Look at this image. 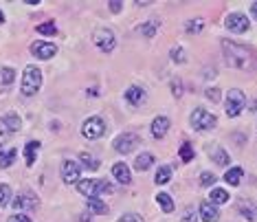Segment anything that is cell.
<instances>
[{"label": "cell", "mask_w": 257, "mask_h": 222, "mask_svg": "<svg viewBox=\"0 0 257 222\" xmlns=\"http://www.w3.org/2000/svg\"><path fill=\"white\" fill-rule=\"evenodd\" d=\"M213 183H215V176H213L211 172H202L200 174V185L202 187H211Z\"/></svg>", "instance_id": "d590c367"}, {"label": "cell", "mask_w": 257, "mask_h": 222, "mask_svg": "<svg viewBox=\"0 0 257 222\" xmlns=\"http://www.w3.org/2000/svg\"><path fill=\"white\" fill-rule=\"evenodd\" d=\"M38 33H42V36H55L57 33V27L53 25V22H42V25L36 27Z\"/></svg>", "instance_id": "1f68e13d"}, {"label": "cell", "mask_w": 257, "mask_h": 222, "mask_svg": "<svg viewBox=\"0 0 257 222\" xmlns=\"http://www.w3.org/2000/svg\"><path fill=\"white\" fill-rule=\"evenodd\" d=\"M250 14H253V18H257V3L250 5Z\"/></svg>", "instance_id": "7bdbcfd3"}, {"label": "cell", "mask_w": 257, "mask_h": 222, "mask_svg": "<svg viewBox=\"0 0 257 222\" xmlns=\"http://www.w3.org/2000/svg\"><path fill=\"white\" fill-rule=\"evenodd\" d=\"M77 191L86 198H99V194H108L112 191L106 180H99V178H86V180H79L77 183Z\"/></svg>", "instance_id": "3957f363"}, {"label": "cell", "mask_w": 257, "mask_h": 222, "mask_svg": "<svg viewBox=\"0 0 257 222\" xmlns=\"http://www.w3.org/2000/svg\"><path fill=\"white\" fill-rule=\"evenodd\" d=\"M38 152H40V143H38V141H29V143L25 145V161H27V165H29V167H31L33 163H36Z\"/></svg>", "instance_id": "603a6c76"}, {"label": "cell", "mask_w": 257, "mask_h": 222, "mask_svg": "<svg viewBox=\"0 0 257 222\" xmlns=\"http://www.w3.org/2000/svg\"><path fill=\"white\" fill-rule=\"evenodd\" d=\"M172 60L176 64H183L185 62V51L180 49V46H176V49H172Z\"/></svg>", "instance_id": "8d00e7d4"}, {"label": "cell", "mask_w": 257, "mask_h": 222, "mask_svg": "<svg viewBox=\"0 0 257 222\" xmlns=\"http://www.w3.org/2000/svg\"><path fill=\"white\" fill-rule=\"evenodd\" d=\"M242 178H244L242 167H231V169H226V174H224V180L233 187H237L239 183H242Z\"/></svg>", "instance_id": "cb8c5ba5"}, {"label": "cell", "mask_w": 257, "mask_h": 222, "mask_svg": "<svg viewBox=\"0 0 257 222\" xmlns=\"http://www.w3.org/2000/svg\"><path fill=\"white\" fill-rule=\"evenodd\" d=\"M16 156H18V150L16 148H0V167H9V165H14V161H16Z\"/></svg>", "instance_id": "7402d4cb"}, {"label": "cell", "mask_w": 257, "mask_h": 222, "mask_svg": "<svg viewBox=\"0 0 257 222\" xmlns=\"http://www.w3.org/2000/svg\"><path fill=\"white\" fill-rule=\"evenodd\" d=\"M31 53L36 55L38 60H51V57L57 53V46L53 42H44V40H40V42L31 44Z\"/></svg>", "instance_id": "4fadbf2b"}, {"label": "cell", "mask_w": 257, "mask_h": 222, "mask_svg": "<svg viewBox=\"0 0 257 222\" xmlns=\"http://www.w3.org/2000/svg\"><path fill=\"white\" fill-rule=\"evenodd\" d=\"M14 81H16V71L11 66H3L0 68V92H5V90H9L11 86H14Z\"/></svg>", "instance_id": "9a60e30c"}, {"label": "cell", "mask_w": 257, "mask_h": 222, "mask_svg": "<svg viewBox=\"0 0 257 222\" xmlns=\"http://www.w3.org/2000/svg\"><path fill=\"white\" fill-rule=\"evenodd\" d=\"M185 29H187L189 33H198V31H202V29H204V20H202V18H194V20L187 22Z\"/></svg>", "instance_id": "d6a6232c"}, {"label": "cell", "mask_w": 257, "mask_h": 222, "mask_svg": "<svg viewBox=\"0 0 257 222\" xmlns=\"http://www.w3.org/2000/svg\"><path fill=\"white\" fill-rule=\"evenodd\" d=\"M244 103H246V99H244L242 90L233 88V90L226 92V115L229 117H237L244 110Z\"/></svg>", "instance_id": "52a82bcc"}, {"label": "cell", "mask_w": 257, "mask_h": 222, "mask_svg": "<svg viewBox=\"0 0 257 222\" xmlns=\"http://www.w3.org/2000/svg\"><path fill=\"white\" fill-rule=\"evenodd\" d=\"M79 174H81V165L73 159H66L62 163V180L66 185H75L79 183Z\"/></svg>", "instance_id": "30bf717a"}, {"label": "cell", "mask_w": 257, "mask_h": 222, "mask_svg": "<svg viewBox=\"0 0 257 222\" xmlns=\"http://www.w3.org/2000/svg\"><path fill=\"white\" fill-rule=\"evenodd\" d=\"M9 202H11V187L0 185V207H7Z\"/></svg>", "instance_id": "836d02e7"}, {"label": "cell", "mask_w": 257, "mask_h": 222, "mask_svg": "<svg viewBox=\"0 0 257 222\" xmlns=\"http://www.w3.org/2000/svg\"><path fill=\"white\" fill-rule=\"evenodd\" d=\"M204 95H207V99H209V101H213V103H218L220 99H222L220 88H207V92H204Z\"/></svg>", "instance_id": "e575fe53"}, {"label": "cell", "mask_w": 257, "mask_h": 222, "mask_svg": "<svg viewBox=\"0 0 257 222\" xmlns=\"http://www.w3.org/2000/svg\"><path fill=\"white\" fill-rule=\"evenodd\" d=\"M7 222H33L29 215H25V213H14V215H9V220Z\"/></svg>", "instance_id": "f35d334b"}, {"label": "cell", "mask_w": 257, "mask_h": 222, "mask_svg": "<svg viewBox=\"0 0 257 222\" xmlns=\"http://www.w3.org/2000/svg\"><path fill=\"white\" fill-rule=\"evenodd\" d=\"M209 156H211V159L218 163V165H222V167H226L231 163L229 161V154H226L222 148H209Z\"/></svg>", "instance_id": "d4e9b609"}, {"label": "cell", "mask_w": 257, "mask_h": 222, "mask_svg": "<svg viewBox=\"0 0 257 222\" xmlns=\"http://www.w3.org/2000/svg\"><path fill=\"white\" fill-rule=\"evenodd\" d=\"M81 134L86 139H90V141L92 139H101L106 134V121L101 117H88L84 121V126H81Z\"/></svg>", "instance_id": "5b68a950"}, {"label": "cell", "mask_w": 257, "mask_h": 222, "mask_svg": "<svg viewBox=\"0 0 257 222\" xmlns=\"http://www.w3.org/2000/svg\"><path fill=\"white\" fill-rule=\"evenodd\" d=\"M178 154H180V159H183V163H189V161H194V148H191L189 143H183V145H180Z\"/></svg>", "instance_id": "4dcf8cb0"}, {"label": "cell", "mask_w": 257, "mask_h": 222, "mask_svg": "<svg viewBox=\"0 0 257 222\" xmlns=\"http://www.w3.org/2000/svg\"><path fill=\"white\" fill-rule=\"evenodd\" d=\"M88 211H92V213H106L108 211V204L101 202L99 198H88Z\"/></svg>", "instance_id": "f1b7e54d"}, {"label": "cell", "mask_w": 257, "mask_h": 222, "mask_svg": "<svg viewBox=\"0 0 257 222\" xmlns=\"http://www.w3.org/2000/svg\"><path fill=\"white\" fill-rule=\"evenodd\" d=\"M108 7H110V11H112V14H119L121 7H123V3H119V0H110Z\"/></svg>", "instance_id": "ab89813d"}, {"label": "cell", "mask_w": 257, "mask_h": 222, "mask_svg": "<svg viewBox=\"0 0 257 222\" xmlns=\"http://www.w3.org/2000/svg\"><path fill=\"white\" fill-rule=\"evenodd\" d=\"M3 22H5V14H3V11H0V25H3Z\"/></svg>", "instance_id": "ee69618b"}, {"label": "cell", "mask_w": 257, "mask_h": 222, "mask_svg": "<svg viewBox=\"0 0 257 222\" xmlns=\"http://www.w3.org/2000/svg\"><path fill=\"white\" fill-rule=\"evenodd\" d=\"M112 176L119 180L121 185H130L132 183V174H130V167L125 165V163H116L112 167Z\"/></svg>", "instance_id": "e0dca14e"}, {"label": "cell", "mask_w": 257, "mask_h": 222, "mask_svg": "<svg viewBox=\"0 0 257 222\" xmlns=\"http://www.w3.org/2000/svg\"><path fill=\"white\" fill-rule=\"evenodd\" d=\"M152 165H154V154H150V152L139 154L137 161H134V169H139V172H148Z\"/></svg>", "instance_id": "ffe728a7"}, {"label": "cell", "mask_w": 257, "mask_h": 222, "mask_svg": "<svg viewBox=\"0 0 257 222\" xmlns=\"http://www.w3.org/2000/svg\"><path fill=\"white\" fill-rule=\"evenodd\" d=\"M237 211L239 215H244L248 222H257V204L250 198H239L237 200Z\"/></svg>", "instance_id": "5bb4252c"}, {"label": "cell", "mask_w": 257, "mask_h": 222, "mask_svg": "<svg viewBox=\"0 0 257 222\" xmlns=\"http://www.w3.org/2000/svg\"><path fill=\"white\" fill-rule=\"evenodd\" d=\"M145 97L148 95H145V90L141 88V86H130V88L125 90V99L132 103V106H141V103L145 101Z\"/></svg>", "instance_id": "ac0fdd59"}, {"label": "cell", "mask_w": 257, "mask_h": 222, "mask_svg": "<svg viewBox=\"0 0 257 222\" xmlns=\"http://www.w3.org/2000/svg\"><path fill=\"white\" fill-rule=\"evenodd\" d=\"M11 204L16 211H33V209H38V198L33 191H22L16 200H11Z\"/></svg>", "instance_id": "7c38bea8"}, {"label": "cell", "mask_w": 257, "mask_h": 222, "mask_svg": "<svg viewBox=\"0 0 257 222\" xmlns=\"http://www.w3.org/2000/svg\"><path fill=\"white\" fill-rule=\"evenodd\" d=\"M226 29H229L231 33H246L248 31V27H250V22L248 18L244 14H239V11H235V14H229L226 16Z\"/></svg>", "instance_id": "8fae6325"}, {"label": "cell", "mask_w": 257, "mask_h": 222, "mask_svg": "<svg viewBox=\"0 0 257 222\" xmlns=\"http://www.w3.org/2000/svg\"><path fill=\"white\" fill-rule=\"evenodd\" d=\"M40 88H42V71L33 64H29V66H25V73H22L20 92L25 97H33Z\"/></svg>", "instance_id": "7a4b0ae2"}, {"label": "cell", "mask_w": 257, "mask_h": 222, "mask_svg": "<svg viewBox=\"0 0 257 222\" xmlns=\"http://www.w3.org/2000/svg\"><path fill=\"white\" fill-rule=\"evenodd\" d=\"M92 42H95L99 49L103 51V53H112L114 46H116V38H114V33L110 31V29L99 27L97 31L92 33Z\"/></svg>", "instance_id": "8992f818"}, {"label": "cell", "mask_w": 257, "mask_h": 222, "mask_svg": "<svg viewBox=\"0 0 257 222\" xmlns=\"http://www.w3.org/2000/svg\"><path fill=\"white\" fill-rule=\"evenodd\" d=\"M209 198H211V204H213V207H218V204H226V202H229V191H226V189H222V187H213V189H211V196H209Z\"/></svg>", "instance_id": "44dd1931"}, {"label": "cell", "mask_w": 257, "mask_h": 222, "mask_svg": "<svg viewBox=\"0 0 257 222\" xmlns=\"http://www.w3.org/2000/svg\"><path fill=\"white\" fill-rule=\"evenodd\" d=\"M189 121H191V128H196V130H211V128L218 126V117L211 115L204 108H196L194 113H191Z\"/></svg>", "instance_id": "277c9868"}, {"label": "cell", "mask_w": 257, "mask_h": 222, "mask_svg": "<svg viewBox=\"0 0 257 222\" xmlns=\"http://www.w3.org/2000/svg\"><path fill=\"white\" fill-rule=\"evenodd\" d=\"M169 130V119L167 117H156L154 121H152V137H156V139H163L167 134Z\"/></svg>", "instance_id": "2e32d148"}, {"label": "cell", "mask_w": 257, "mask_h": 222, "mask_svg": "<svg viewBox=\"0 0 257 222\" xmlns=\"http://www.w3.org/2000/svg\"><path fill=\"white\" fill-rule=\"evenodd\" d=\"M116 222H145V220L139 213H125V215H121Z\"/></svg>", "instance_id": "74e56055"}, {"label": "cell", "mask_w": 257, "mask_h": 222, "mask_svg": "<svg viewBox=\"0 0 257 222\" xmlns=\"http://www.w3.org/2000/svg\"><path fill=\"white\" fill-rule=\"evenodd\" d=\"M141 143L139 141V137L134 132H123V134H119V137L114 139V150L119 152V154H130L132 150H137V145Z\"/></svg>", "instance_id": "ba28073f"}, {"label": "cell", "mask_w": 257, "mask_h": 222, "mask_svg": "<svg viewBox=\"0 0 257 222\" xmlns=\"http://www.w3.org/2000/svg\"><path fill=\"white\" fill-rule=\"evenodd\" d=\"M180 222H198V215L191 211V209H187V213L183 215V220H180Z\"/></svg>", "instance_id": "60d3db41"}, {"label": "cell", "mask_w": 257, "mask_h": 222, "mask_svg": "<svg viewBox=\"0 0 257 222\" xmlns=\"http://www.w3.org/2000/svg\"><path fill=\"white\" fill-rule=\"evenodd\" d=\"M79 161L84 163V167L92 169V172H95V169H99V161L95 159V156H90L88 152H81V154H79Z\"/></svg>", "instance_id": "f546056e"}, {"label": "cell", "mask_w": 257, "mask_h": 222, "mask_svg": "<svg viewBox=\"0 0 257 222\" xmlns=\"http://www.w3.org/2000/svg\"><path fill=\"white\" fill-rule=\"evenodd\" d=\"M172 180V167L169 165H161L156 169V176H154V183L156 185H167Z\"/></svg>", "instance_id": "484cf974"}, {"label": "cell", "mask_w": 257, "mask_h": 222, "mask_svg": "<svg viewBox=\"0 0 257 222\" xmlns=\"http://www.w3.org/2000/svg\"><path fill=\"white\" fill-rule=\"evenodd\" d=\"M22 128V119L16 113L0 117V137H11Z\"/></svg>", "instance_id": "9c48e42d"}, {"label": "cell", "mask_w": 257, "mask_h": 222, "mask_svg": "<svg viewBox=\"0 0 257 222\" xmlns=\"http://www.w3.org/2000/svg\"><path fill=\"white\" fill-rule=\"evenodd\" d=\"M172 90H174V97H180V95H183V88H180V81H178V79L172 81Z\"/></svg>", "instance_id": "b9f144b4"}, {"label": "cell", "mask_w": 257, "mask_h": 222, "mask_svg": "<svg viewBox=\"0 0 257 222\" xmlns=\"http://www.w3.org/2000/svg\"><path fill=\"white\" fill-rule=\"evenodd\" d=\"M159 25L161 22L159 20H148L145 22V25H141V29H139V33H141V36H145V38H154V33H156V29H159Z\"/></svg>", "instance_id": "83f0119b"}, {"label": "cell", "mask_w": 257, "mask_h": 222, "mask_svg": "<svg viewBox=\"0 0 257 222\" xmlns=\"http://www.w3.org/2000/svg\"><path fill=\"white\" fill-rule=\"evenodd\" d=\"M200 218L204 222H215L220 218V211H218V207H213L211 202H202L200 204Z\"/></svg>", "instance_id": "d6986e66"}, {"label": "cell", "mask_w": 257, "mask_h": 222, "mask_svg": "<svg viewBox=\"0 0 257 222\" xmlns=\"http://www.w3.org/2000/svg\"><path fill=\"white\" fill-rule=\"evenodd\" d=\"M222 55H224L226 66L239 68V71H250L255 64V51L233 40H222Z\"/></svg>", "instance_id": "6da1fadb"}, {"label": "cell", "mask_w": 257, "mask_h": 222, "mask_svg": "<svg viewBox=\"0 0 257 222\" xmlns=\"http://www.w3.org/2000/svg\"><path fill=\"white\" fill-rule=\"evenodd\" d=\"M156 202L161 204V209L165 213H172L174 211V200H172V196H169V194H165V191H161V194L156 196Z\"/></svg>", "instance_id": "4316f807"}]
</instances>
